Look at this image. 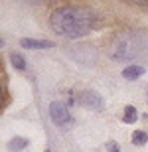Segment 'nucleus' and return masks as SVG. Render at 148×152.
I'll return each mask as SVG.
<instances>
[{"instance_id": "obj_1", "label": "nucleus", "mask_w": 148, "mask_h": 152, "mask_svg": "<svg viewBox=\"0 0 148 152\" xmlns=\"http://www.w3.org/2000/svg\"><path fill=\"white\" fill-rule=\"evenodd\" d=\"M97 18L91 10L83 6H73V4H63L57 6L50 16V26L57 36L69 39H79L87 36L95 28Z\"/></svg>"}, {"instance_id": "obj_2", "label": "nucleus", "mask_w": 148, "mask_h": 152, "mask_svg": "<svg viewBox=\"0 0 148 152\" xmlns=\"http://www.w3.org/2000/svg\"><path fill=\"white\" fill-rule=\"evenodd\" d=\"M148 51V34L144 30H132L117 36L111 45V57L117 61H131Z\"/></svg>"}, {"instance_id": "obj_3", "label": "nucleus", "mask_w": 148, "mask_h": 152, "mask_svg": "<svg viewBox=\"0 0 148 152\" xmlns=\"http://www.w3.org/2000/svg\"><path fill=\"white\" fill-rule=\"evenodd\" d=\"M50 117L57 126H69V124L73 123L69 109L65 107L61 101H51L50 103Z\"/></svg>"}, {"instance_id": "obj_4", "label": "nucleus", "mask_w": 148, "mask_h": 152, "mask_svg": "<svg viewBox=\"0 0 148 152\" xmlns=\"http://www.w3.org/2000/svg\"><path fill=\"white\" fill-rule=\"evenodd\" d=\"M79 103L83 105V107H87V109H93V111H103V107H105L103 97L99 95L97 91H93V89L81 91L79 93Z\"/></svg>"}, {"instance_id": "obj_5", "label": "nucleus", "mask_w": 148, "mask_h": 152, "mask_svg": "<svg viewBox=\"0 0 148 152\" xmlns=\"http://www.w3.org/2000/svg\"><path fill=\"white\" fill-rule=\"evenodd\" d=\"M20 48H26V50H47V48H53V44L47 42V39L22 38V39H20Z\"/></svg>"}, {"instance_id": "obj_6", "label": "nucleus", "mask_w": 148, "mask_h": 152, "mask_svg": "<svg viewBox=\"0 0 148 152\" xmlns=\"http://www.w3.org/2000/svg\"><path fill=\"white\" fill-rule=\"evenodd\" d=\"M140 75H144V67L142 65H136V63H131L122 69V77L125 79H138Z\"/></svg>"}, {"instance_id": "obj_7", "label": "nucleus", "mask_w": 148, "mask_h": 152, "mask_svg": "<svg viewBox=\"0 0 148 152\" xmlns=\"http://www.w3.org/2000/svg\"><path fill=\"white\" fill-rule=\"evenodd\" d=\"M26 146H28V138H24V136H14V138L6 144V148H8L10 152H20Z\"/></svg>"}, {"instance_id": "obj_8", "label": "nucleus", "mask_w": 148, "mask_h": 152, "mask_svg": "<svg viewBox=\"0 0 148 152\" xmlns=\"http://www.w3.org/2000/svg\"><path fill=\"white\" fill-rule=\"evenodd\" d=\"M136 121H138L136 109L132 107V105H126V107H125V113H122V123H126V124H134Z\"/></svg>"}, {"instance_id": "obj_9", "label": "nucleus", "mask_w": 148, "mask_h": 152, "mask_svg": "<svg viewBox=\"0 0 148 152\" xmlns=\"http://www.w3.org/2000/svg\"><path fill=\"white\" fill-rule=\"evenodd\" d=\"M10 61H12V65L16 69H20V71L26 69V59H24V56H20L18 51H12L10 53Z\"/></svg>"}, {"instance_id": "obj_10", "label": "nucleus", "mask_w": 148, "mask_h": 152, "mask_svg": "<svg viewBox=\"0 0 148 152\" xmlns=\"http://www.w3.org/2000/svg\"><path fill=\"white\" fill-rule=\"evenodd\" d=\"M148 142V134L144 130H134L132 132V144H136V146H142Z\"/></svg>"}, {"instance_id": "obj_11", "label": "nucleus", "mask_w": 148, "mask_h": 152, "mask_svg": "<svg viewBox=\"0 0 148 152\" xmlns=\"http://www.w3.org/2000/svg\"><path fill=\"white\" fill-rule=\"evenodd\" d=\"M107 150L109 152H119L120 148H119V144H117V142H107Z\"/></svg>"}, {"instance_id": "obj_12", "label": "nucleus", "mask_w": 148, "mask_h": 152, "mask_svg": "<svg viewBox=\"0 0 148 152\" xmlns=\"http://www.w3.org/2000/svg\"><path fill=\"white\" fill-rule=\"evenodd\" d=\"M2 103H4V87L0 83V107H2Z\"/></svg>"}, {"instance_id": "obj_13", "label": "nucleus", "mask_w": 148, "mask_h": 152, "mask_svg": "<svg viewBox=\"0 0 148 152\" xmlns=\"http://www.w3.org/2000/svg\"><path fill=\"white\" fill-rule=\"evenodd\" d=\"M44 152H51V150H50V148H46V150H44Z\"/></svg>"}, {"instance_id": "obj_14", "label": "nucleus", "mask_w": 148, "mask_h": 152, "mask_svg": "<svg viewBox=\"0 0 148 152\" xmlns=\"http://www.w3.org/2000/svg\"><path fill=\"white\" fill-rule=\"evenodd\" d=\"M0 44H2V39H0Z\"/></svg>"}]
</instances>
